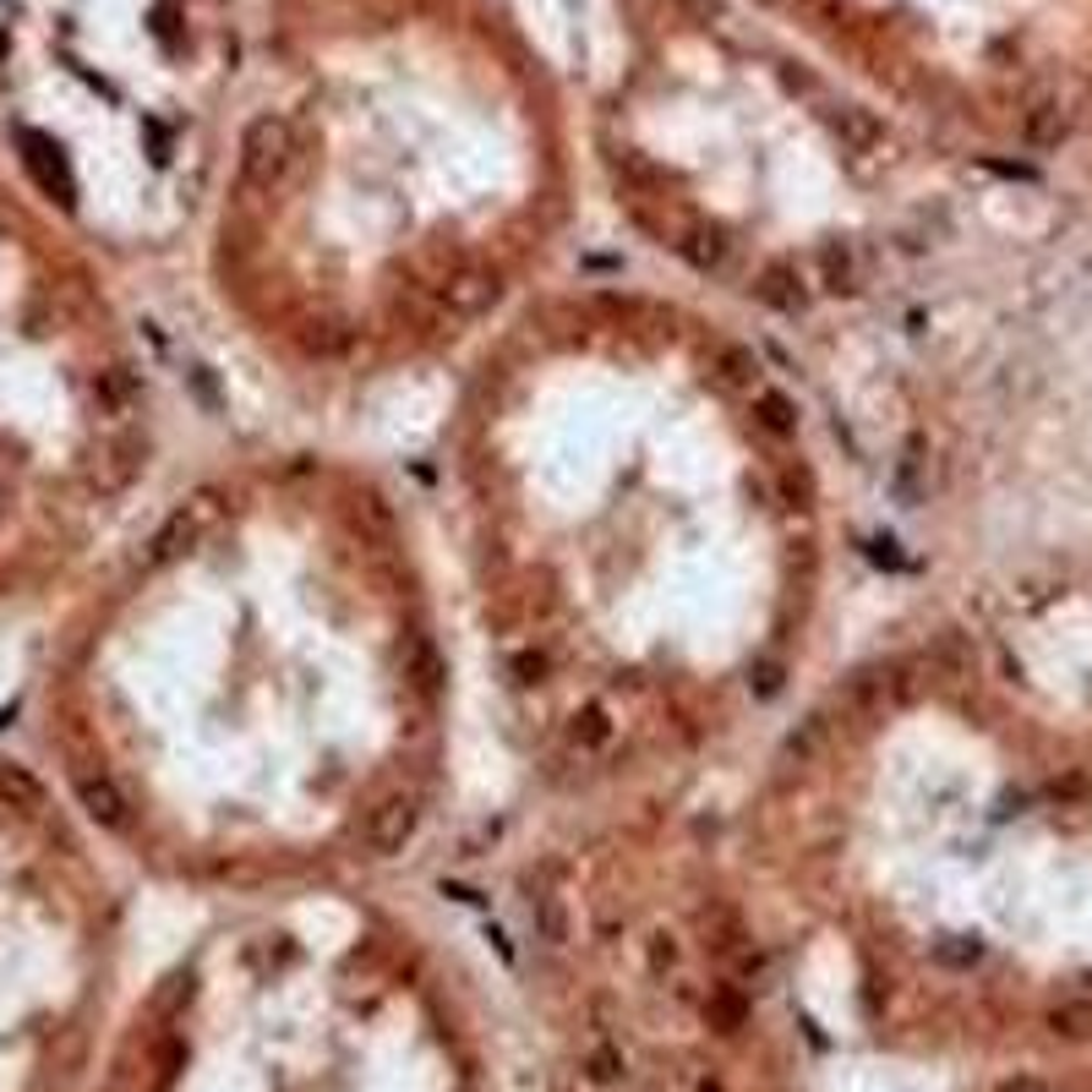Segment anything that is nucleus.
Returning <instances> with one entry per match:
<instances>
[{
	"instance_id": "f257e3e1",
	"label": "nucleus",
	"mask_w": 1092,
	"mask_h": 1092,
	"mask_svg": "<svg viewBox=\"0 0 1092 1092\" xmlns=\"http://www.w3.org/2000/svg\"><path fill=\"white\" fill-rule=\"evenodd\" d=\"M295 164V132L285 115H258L240 137V181L258 186V192H274L285 181V170Z\"/></svg>"
},
{
	"instance_id": "f03ea898",
	"label": "nucleus",
	"mask_w": 1092,
	"mask_h": 1092,
	"mask_svg": "<svg viewBox=\"0 0 1092 1092\" xmlns=\"http://www.w3.org/2000/svg\"><path fill=\"white\" fill-rule=\"evenodd\" d=\"M415 825H421V808H415V798H410V792H388V798H377V803L367 808V819L356 825V842H361L372 858H393V853L410 847Z\"/></svg>"
},
{
	"instance_id": "7ed1b4c3",
	"label": "nucleus",
	"mask_w": 1092,
	"mask_h": 1092,
	"mask_svg": "<svg viewBox=\"0 0 1092 1092\" xmlns=\"http://www.w3.org/2000/svg\"><path fill=\"white\" fill-rule=\"evenodd\" d=\"M497 295H502V285L492 279V268H459V274H448V279H443L438 306H443L454 322H470V317L492 312V306H497Z\"/></svg>"
},
{
	"instance_id": "20e7f679",
	"label": "nucleus",
	"mask_w": 1092,
	"mask_h": 1092,
	"mask_svg": "<svg viewBox=\"0 0 1092 1092\" xmlns=\"http://www.w3.org/2000/svg\"><path fill=\"white\" fill-rule=\"evenodd\" d=\"M808 279H803V268L798 263H787V258H776V263H765L760 274H754V301H765L771 312H782V317H798V312H808Z\"/></svg>"
},
{
	"instance_id": "39448f33",
	"label": "nucleus",
	"mask_w": 1092,
	"mask_h": 1092,
	"mask_svg": "<svg viewBox=\"0 0 1092 1092\" xmlns=\"http://www.w3.org/2000/svg\"><path fill=\"white\" fill-rule=\"evenodd\" d=\"M814 285L825 290V295H858L863 290V263H858V246H847V240H825L819 251H814Z\"/></svg>"
},
{
	"instance_id": "423d86ee",
	"label": "nucleus",
	"mask_w": 1092,
	"mask_h": 1092,
	"mask_svg": "<svg viewBox=\"0 0 1092 1092\" xmlns=\"http://www.w3.org/2000/svg\"><path fill=\"white\" fill-rule=\"evenodd\" d=\"M77 803L88 808V819L105 825V830H121V825H126V808H132L126 792H121L105 771H99V776H94V771H88V776H77Z\"/></svg>"
},
{
	"instance_id": "0eeeda50",
	"label": "nucleus",
	"mask_w": 1092,
	"mask_h": 1092,
	"mask_svg": "<svg viewBox=\"0 0 1092 1092\" xmlns=\"http://www.w3.org/2000/svg\"><path fill=\"white\" fill-rule=\"evenodd\" d=\"M23 148H28V170L39 176V186H44V192H55L60 203H71V170H66L60 148H55V142H44V137H33V132H23Z\"/></svg>"
},
{
	"instance_id": "6e6552de",
	"label": "nucleus",
	"mask_w": 1092,
	"mask_h": 1092,
	"mask_svg": "<svg viewBox=\"0 0 1092 1092\" xmlns=\"http://www.w3.org/2000/svg\"><path fill=\"white\" fill-rule=\"evenodd\" d=\"M203 525H208V509H203V502H186V509H176L170 520H164V530L153 536V557H176V552H186V547L203 536Z\"/></svg>"
},
{
	"instance_id": "1a4fd4ad",
	"label": "nucleus",
	"mask_w": 1092,
	"mask_h": 1092,
	"mask_svg": "<svg viewBox=\"0 0 1092 1092\" xmlns=\"http://www.w3.org/2000/svg\"><path fill=\"white\" fill-rule=\"evenodd\" d=\"M672 246H678V258H683L689 268H700V274H716V268L727 263V240H721V230H710V224H689L683 240H672Z\"/></svg>"
},
{
	"instance_id": "9d476101",
	"label": "nucleus",
	"mask_w": 1092,
	"mask_h": 1092,
	"mask_svg": "<svg viewBox=\"0 0 1092 1092\" xmlns=\"http://www.w3.org/2000/svg\"><path fill=\"white\" fill-rule=\"evenodd\" d=\"M748 404H754V421H760L771 438H792L798 432V404L782 388H754Z\"/></svg>"
},
{
	"instance_id": "9b49d317",
	"label": "nucleus",
	"mask_w": 1092,
	"mask_h": 1092,
	"mask_svg": "<svg viewBox=\"0 0 1092 1092\" xmlns=\"http://www.w3.org/2000/svg\"><path fill=\"white\" fill-rule=\"evenodd\" d=\"M830 132H835V142H842V148H853V153H869V148L880 142V121H874L863 105H842V110H830Z\"/></svg>"
},
{
	"instance_id": "f8f14e48",
	"label": "nucleus",
	"mask_w": 1092,
	"mask_h": 1092,
	"mask_svg": "<svg viewBox=\"0 0 1092 1092\" xmlns=\"http://www.w3.org/2000/svg\"><path fill=\"white\" fill-rule=\"evenodd\" d=\"M607 737H612V716H607V705H579V710L568 716V743H573L579 754L602 748Z\"/></svg>"
},
{
	"instance_id": "ddd939ff",
	"label": "nucleus",
	"mask_w": 1092,
	"mask_h": 1092,
	"mask_svg": "<svg viewBox=\"0 0 1092 1092\" xmlns=\"http://www.w3.org/2000/svg\"><path fill=\"white\" fill-rule=\"evenodd\" d=\"M716 377L727 383V388H760V361H754V350H743V345H721L716 350Z\"/></svg>"
},
{
	"instance_id": "4468645a",
	"label": "nucleus",
	"mask_w": 1092,
	"mask_h": 1092,
	"mask_svg": "<svg viewBox=\"0 0 1092 1092\" xmlns=\"http://www.w3.org/2000/svg\"><path fill=\"white\" fill-rule=\"evenodd\" d=\"M825 732H830V727H825V716H808L798 732H787V743H782V760H798V765H803V760H814V754L825 748Z\"/></svg>"
},
{
	"instance_id": "2eb2a0df",
	"label": "nucleus",
	"mask_w": 1092,
	"mask_h": 1092,
	"mask_svg": "<svg viewBox=\"0 0 1092 1092\" xmlns=\"http://www.w3.org/2000/svg\"><path fill=\"white\" fill-rule=\"evenodd\" d=\"M705 1022H710L716 1033H737V1027H743V999H737L732 989H716V994L705 999Z\"/></svg>"
},
{
	"instance_id": "dca6fc26",
	"label": "nucleus",
	"mask_w": 1092,
	"mask_h": 1092,
	"mask_svg": "<svg viewBox=\"0 0 1092 1092\" xmlns=\"http://www.w3.org/2000/svg\"><path fill=\"white\" fill-rule=\"evenodd\" d=\"M0 798H6L12 808H39V782L17 765H0Z\"/></svg>"
},
{
	"instance_id": "f3484780",
	"label": "nucleus",
	"mask_w": 1092,
	"mask_h": 1092,
	"mask_svg": "<svg viewBox=\"0 0 1092 1092\" xmlns=\"http://www.w3.org/2000/svg\"><path fill=\"white\" fill-rule=\"evenodd\" d=\"M94 393H99V404H105V410H132L137 383H132V372H121V367H115V372H105V377H99V388H94Z\"/></svg>"
},
{
	"instance_id": "a211bd4d",
	"label": "nucleus",
	"mask_w": 1092,
	"mask_h": 1092,
	"mask_svg": "<svg viewBox=\"0 0 1092 1092\" xmlns=\"http://www.w3.org/2000/svg\"><path fill=\"white\" fill-rule=\"evenodd\" d=\"M530 912H536V923H541V935L557 945V940H563V929H568L563 901H557V896H536V901H530Z\"/></svg>"
},
{
	"instance_id": "6ab92c4d",
	"label": "nucleus",
	"mask_w": 1092,
	"mask_h": 1092,
	"mask_svg": "<svg viewBox=\"0 0 1092 1092\" xmlns=\"http://www.w3.org/2000/svg\"><path fill=\"white\" fill-rule=\"evenodd\" d=\"M509 666H514V678H520V683H541L547 672H552V655H547V650H520Z\"/></svg>"
},
{
	"instance_id": "aec40b11",
	"label": "nucleus",
	"mask_w": 1092,
	"mask_h": 1092,
	"mask_svg": "<svg viewBox=\"0 0 1092 1092\" xmlns=\"http://www.w3.org/2000/svg\"><path fill=\"white\" fill-rule=\"evenodd\" d=\"M748 683H754V694H760V700L782 694V661H754V672H748Z\"/></svg>"
},
{
	"instance_id": "412c9836",
	"label": "nucleus",
	"mask_w": 1092,
	"mask_h": 1092,
	"mask_svg": "<svg viewBox=\"0 0 1092 1092\" xmlns=\"http://www.w3.org/2000/svg\"><path fill=\"white\" fill-rule=\"evenodd\" d=\"M678 962V945H672V935H655L650 940V967H672Z\"/></svg>"
},
{
	"instance_id": "4be33fe9",
	"label": "nucleus",
	"mask_w": 1092,
	"mask_h": 1092,
	"mask_svg": "<svg viewBox=\"0 0 1092 1092\" xmlns=\"http://www.w3.org/2000/svg\"><path fill=\"white\" fill-rule=\"evenodd\" d=\"M999 1092H1049V1087H1043L1038 1076H1017V1081H1005Z\"/></svg>"
},
{
	"instance_id": "5701e85b",
	"label": "nucleus",
	"mask_w": 1092,
	"mask_h": 1092,
	"mask_svg": "<svg viewBox=\"0 0 1092 1092\" xmlns=\"http://www.w3.org/2000/svg\"><path fill=\"white\" fill-rule=\"evenodd\" d=\"M945 962H978V945H940Z\"/></svg>"
},
{
	"instance_id": "b1692460",
	"label": "nucleus",
	"mask_w": 1092,
	"mask_h": 1092,
	"mask_svg": "<svg viewBox=\"0 0 1092 1092\" xmlns=\"http://www.w3.org/2000/svg\"><path fill=\"white\" fill-rule=\"evenodd\" d=\"M760 6H782V0H760Z\"/></svg>"
}]
</instances>
